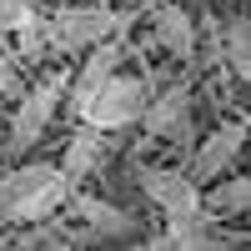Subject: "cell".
Listing matches in <instances>:
<instances>
[{"label":"cell","instance_id":"obj_5","mask_svg":"<svg viewBox=\"0 0 251 251\" xmlns=\"http://www.w3.org/2000/svg\"><path fill=\"white\" fill-rule=\"evenodd\" d=\"M246 141H251V121H221L211 136H201V141L191 146V156H186L181 171L206 191L211 181H221V176L236 166V156L246 151Z\"/></svg>","mask_w":251,"mask_h":251},{"label":"cell","instance_id":"obj_16","mask_svg":"<svg viewBox=\"0 0 251 251\" xmlns=\"http://www.w3.org/2000/svg\"><path fill=\"white\" fill-rule=\"evenodd\" d=\"M20 96V60L15 55H0V100Z\"/></svg>","mask_w":251,"mask_h":251},{"label":"cell","instance_id":"obj_1","mask_svg":"<svg viewBox=\"0 0 251 251\" xmlns=\"http://www.w3.org/2000/svg\"><path fill=\"white\" fill-rule=\"evenodd\" d=\"M75 181L50 161H25L0 176V226H40L71 206Z\"/></svg>","mask_w":251,"mask_h":251},{"label":"cell","instance_id":"obj_6","mask_svg":"<svg viewBox=\"0 0 251 251\" xmlns=\"http://www.w3.org/2000/svg\"><path fill=\"white\" fill-rule=\"evenodd\" d=\"M141 191H146V201H151L166 221H196V216H206L201 211V186L186 171H176V166H146L141 171Z\"/></svg>","mask_w":251,"mask_h":251},{"label":"cell","instance_id":"obj_10","mask_svg":"<svg viewBox=\"0 0 251 251\" xmlns=\"http://www.w3.org/2000/svg\"><path fill=\"white\" fill-rule=\"evenodd\" d=\"M141 251H221V236L211 231V216H196V221H166V231L146 236Z\"/></svg>","mask_w":251,"mask_h":251},{"label":"cell","instance_id":"obj_8","mask_svg":"<svg viewBox=\"0 0 251 251\" xmlns=\"http://www.w3.org/2000/svg\"><path fill=\"white\" fill-rule=\"evenodd\" d=\"M146 136H161V141H191V86L176 80V86L156 91L141 111Z\"/></svg>","mask_w":251,"mask_h":251},{"label":"cell","instance_id":"obj_17","mask_svg":"<svg viewBox=\"0 0 251 251\" xmlns=\"http://www.w3.org/2000/svg\"><path fill=\"white\" fill-rule=\"evenodd\" d=\"M246 236H251V206H246Z\"/></svg>","mask_w":251,"mask_h":251},{"label":"cell","instance_id":"obj_7","mask_svg":"<svg viewBox=\"0 0 251 251\" xmlns=\"http://www.w3.org/2000/svg\"><path fill=\"white\" fill-rule=\"evenodd\" d=\"M66 211L75 216V226H66L75 246H91V241H126V236L136 231V221L126 216L121 206L100 201V196H80V191H75Z\"/></svg>","mask_w":251,"mask_h":251},{"label":"cell","instance_id":"obj_11","mask_svg":"<svg viewBox=\"0 0 251 251\" xmlns=\"http://www.w3.org/2000/svg\"><path fill=\"white\" fill-rule=\"evenodd\" d=\"M111 161V141L100 136V131H91V126H80V131L66 141V156H60V171H66L75 186L86 181V176H96L100 166Z\"/></svg>","mask_w":251,"mask_h":251},{"label":"cell","instance_id":"obj_2","mask_svg":"<svg viewBox=\"0 0 251 251\" xmlns=\"http://www.w3.org/2000/svg\"><path fill=\"white\" fill-rule=\"evenodd\" d=\"M136 25V10H111V5H66L46 20V46L60 55H86L106 40H121Z\"/></svg>","mask_w":251,"mask_h":251},{"label":"cell","instance_id":"obj_3","mask_svg":"<svg viewBox=\"0 0 251 251\" xmlns=\"http://www.w3.org/2000/svg\"><path fill=\"white\" fill-rule=\"evenodd\" d=\"M146 100H151L146 80H141V75L116 71L111 80H100V86L75 106V121H80V126H91V131H100V136H111V131H126V126H141Z\"/></svg>","mask_w":251,"mask_h":251},{"label":"cell","instance_id":"obj_14","mask_svg":"<svg viewBox=\"0 0 251 251\" xmlns=\"http://www.w3.org/2000/svg\"><path fill=\"white\" fill-rule=\"evenodd\" d=\"M35 5L30 0H0V35H20V30H30L35 25Z\"/></svg>","mask_w":251,"mask_h":251},{"label":"cell","instance_id":"obj_9","mask_svg":"<svg viewBox=\"0 0 251 251\" xmlns=\"http://www.w3.org/2000/svg\"><path fill=\"white\" fill-rule=\"evenodd\" d=\"M151 40H156L166 55L191 60L196 55V20L186 15L181 5H156L151 10Z\"/></svg>","mask_w":251,"mask_h":251},{"label":"cell","instance_id":"obj_12","mask_svg":"<svg viewBox=\"0 0 251 251\" xmlns=\"http://www.w3.org/2000/svg\"><path fill=\"white\" fill-rule=\"evenodd\" d=\"M246 206H251V176H226L201 191L206 216H246Z\"/></svg>","mask_w":251,"mask_h":251},{"label":"cell","instance_id":"obj_4","mask_svg":"<svg viewBox=\"0 0 251 251\" xmlns=\"http://www.w3.org/2000/svg\"><path fill=\"white\" fill-rule=\"evenodd\" d=\"M66 86H71V71H46V80H35V86L20 96V106L10 111V131H5L10 151H30V146L46 136L55 111H66Z\"/></svg>","mask_w":251,"mask_h":251},{"label":"cell","instance_id":"obj_15","mask_svg":"<svg viewBox=\"0 0 251 251\" xmlns=\"http://www.w3.org/2000/svg\"><path fill=\"white\" fill-rule=\"evenodd\" d=\"M40 251H80L66 231V221H46V236H40Z\"/></svg>","mask_w":251,"mask_h":251},{"label":"cell","instance_id":"obj_13","mask_svg":"<svg viewBox=\"0 0 251 251\" xmlns=\"http://www.w3.org/2000/svg\"><path fill=\"white\" fill-rule=\"evenodd\" d=\"M221 50H226V66H231L246 86H251V15L226 20V30H221Z\"/></svg>","mask_w":251,"mask_h":251}]
</instances>
